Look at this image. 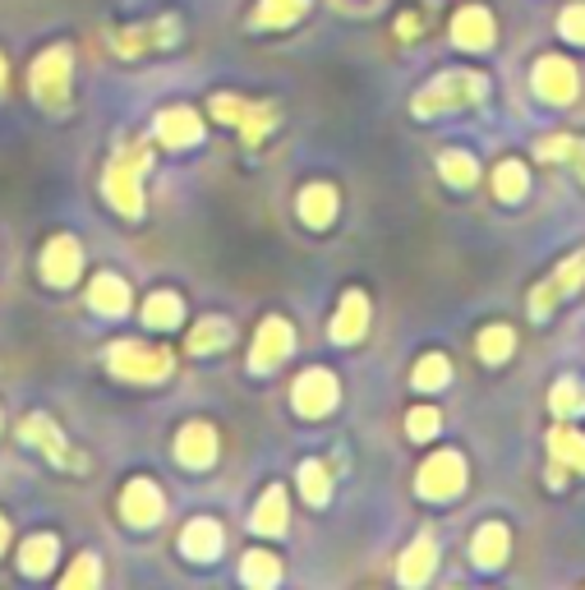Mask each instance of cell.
I'll list each match as a JSON object with an SVG mask.
<instances>
[{"mask_svg":"<svg viewBox=\"0 0 585 590\" xmlns=\"http://www.w3.org/2000/svg\"><path fill=\"white\" fill-rule=\"evenodd\" d=\"M485 101V79L470 69H452L438 74L420 97H415V116H438V111H456V107H479Z\"/></svg>","mask_w":585,"mask_h":590,"instance_id":"obj_1","label":"cell"},{"mask_svg":"<svg viewBox=\"0 0 585 590\" xmlns=\"http://www.w3.org/2000/svg\"><path fill=\"white\" fill-rule=\"evenodd\" d=\"M143 171H148V148H134V152H124V158L111 162L107 171V199L116 203V213L124 217H143Z\"/></svg>","mask_w":585,"mask_h":590,"instance_id":"obj_2","label":"cell"},{"mask_svg":"<svg viewBox=\"0 0 585 590\" xmlns=\"http://www.w3.org/2000/svg\"><path fill=\"white\" fill-rule=\"evenodd\" d=\"M33 97L46 111H61L69 101V46H51L33 65Z\"/></svg>","mask_w":585,"mask_h":590,"instance_id":"obj_3","label":"cell"},{"mask_svg":"<svg viewBox=\"0 0 585 590\" xmlns=\"http://www.w3.org/2000/svg\"><path fill=\"white\" fill-rule=\"evenodd\" d=\"M111 369L120 378H134V383H158L171 374V355L152 351L143 342H120V346H111Z\"/></svg>","mask_w":585,"mask_h":590,"instance_id":"obj_4","label":"cell"},{"mask_svg":"<svg viewBox=\"0 0 585 590\" xmlns=\"http://www.w3.org/2000/svg\"><path fill=\"white\" fill-rule=\"evenodd\" d=\"M462 490H466V461L456 452H438V457L424 461V471H420L424 498H456Z\"/></svg>","mask_w":585,"mask_h":590,"instance_id":"obj_5","label":"cell"},{"mask_svg":"<svg viewBox=\"0 0 585 590\" xmlns=\"http://www.w3.org/2000/svg\"><path fill=\"white\" fill-rule=\"evenodd\" d=\"M291 346H295L291 323H286V319H263L259 342H253V351H249V365L259 369V374H268V369H277V365L286 361Z\"/></svg>","mask_w":585,"mask_h":590,"instance_id":"obj_6","label":"cell"},{"mask_svg":"<svg viewBox=\"0 0 585 590\" xmlns=\"http://www.w3.org/2000/svg\"><path fill=\"white\" fill-rule=\"evenodd\" d=\"M535 93L544 97V101H572L576 93H581V79H576V65L572 61H563V56H544L540 65H535Z\"/></svg>","mask_w":585,"mask_h":590,"instance_id":"obj_7","label":"cell"},{"mask_svg":"<svg viewBox=\"0 0 585 590\" xmlns=\"http://www.w3.org/2000/svg\"><path fill=\"white\" fill-rule=\"evenodd\" d=\"M337 406V378L327 369H310L295 383V410L300 416H327Z\"/></svg>","mask_w":585,"mask_h":590,"instance_id":"obj_8","label":"cell"},{"mask_svg":"<svg viewBox=\"0 0 585 590\" xmlns=\"http://www.w3.org/2000/svg\"><path fill=\"white\" fill-rule=\"evenodd\" d=\"M79 268H84V254H79V240H74V236H56L46 245L42 277L51 281V287H69V281L79 277Z\"/></svg>","mask_w":585,"mask_h":590,"instance_id":"obj_9","label":"cell"},{"mask_svg":"<svg viewBox=\"0 0 585 590\" xmlns=\"http://www.w3.org/2000/svg\"><path fill=\"white\" fill-rule=\"evenodd\" d=\"M120 512L130 526H158L162 522V490L152 480H130V490L120 494Z\"/></svg>","mask_w":585,"mask_h":590,"instance_id":"obj_10","label":"cell"},{"mask_svg":"<svg viewBox=\"0 0 585 590\" xmlns=\"http://www.w3.org/2000/svg\"><path fill=\"white\" fill-rule=\"evenodd\" d=\"M175 457L185 461V466H194V471H203V466H213L217 461V433L208 429V425H185L181 429V439H175Z\"/></svg>","mask_w":585,"mask_h":590,"instance_id":"obj_11","label":"cell"},{"mask_svg":"<svg viewBox=\"0 0 585 590\" xmlns=\"http://www.w3.org/2000/svg\"><path fill=\"white\" fill-rule=\"evenodd\" d=\"M158 139H162L166 148H189V143H198V139H203L198 111H189V107H166V111L158 116Z\"/></svg>","mask_w":585,"mask_h":590,"instance_id":"obj_12","label":"cell"},{"mask_svg":"<svg viewBox=\"0 0 585 590\" xmlns=\"http://www.w3.org/2000/svg\"><path fill=\"white\" fill-rule=\"evenodd\" d=\"M489 37H494V14H489V10L470 6V10H462V14L452 19V42H456V46L485 51V46H489Z\"/></svg>","mask_w":585,"mask_h":590,"instance_id":"obj_13","label":"cell"},{"mask_svg":"<svg viewBox=\"0 0 585 590\" xmlns=\"http://www.w3.org/2000/svg\"><path fill=\"white\" fill-rule=\"evenodd\" d=\"M88 304L97 314H107V319H120L124 310H130V287L116 277V272H101L93 277V291H88Z\"/></svg>","mask_w":585,"mask_h":590,"instance_id":"obj_14","label":"cell"},{"mask_svg":"<svg viewBox=\"0 0 585 590\" xmlns=\"http://www.w3.org/2000/svg\"><path fill=\"white\" fill-rule=\"evenodd\" d=\"M23 439H29L37 452H46L51 461H65V466H79V457H69V448H65V439H61V429L51 425L46 416H29V420H23Z\"/></svg>","mask_w":585,"mask_h":590,"instance_id":"obj_15","label":"cell"},{"mask_svg":"<svg viewBox=\"0 0 585 590\" xmlns=\"http://www.w3.org/2000/svg\"><path fill=\"white\" fill-rule=\"evenodd\" d=\"M365 328H369V300H365L360 291H350V296L342 300L337 319H333V337H337V342H360Z\"/></svg>","mask_w":585,"mask_h":590,"instance_id":"obj_16","label":"cell"},{"mask_svg":"<svg viewBox=\"0 0 585 590\" xmlns=\"http://www.w3.org/2000/svg\"><path fill=\"white\" fill-rule=\"evenodd\" d=\"M181 549H185L189 558H198V562H213V558L221 554V526H217V522H208V517L189 522V526H185V535H181Z\"/></svg>","mask_w":585,"mask_h":590,"instance_id":"obj_17","label":"cell"},{"mask_svg":"<svg viewBox=\"0 0 585 590\" xmlns=\"http://www.w3.org/2000/svg\"><path fill=\"white\" fill-rule=\"evenodd\" d=\"M434 568H438L434 540H415L411 549H405V558H401V581L405 586H424L429 577H434Z\"/></svg>","mask_w":585,"mask_h":590,"instance_id":"obj_18","label":"cell"},{"mask_svg":"<svg viewBox=\"0 0 585 590\" xmlns=\"http://www.w3.org/2000/svg\"><path fill=\"white\" fill-rule=\"evenodd\" d=\"M333 217H337V194L327 190V185H310V190L300 194V222L304 226L318 230V226H327Z\"/></svg>","mask_w":585,"mask_h":590,"instance_id":"obj_19","label":"cell"},{"mask_svg":"<svg viewBox=\"0 0 585 590\" xmlns=\"http://www.w3.org/2000/svg\"><path fill=\"white\" fill-rule=\"evenodd\" d=\"M507 545H512V540H507V530L498 522H489V526H479L470 554H475L479 568H502V562H507Z\"/></svg>","mask_w":585,"mask_h":590,"instance_id":"obj_20","label":"cell"},{"mask_svg":"<svg viewBox=\"0 0 585 590\" xmlns=\"http://www.w3.org/2000/svg\"><path fill=\"white\" fill-rule=\"evenodd\" d=\"M175 42V19H158L152 29H139V33H120L116 37V51L120 56H134L143 46H171Z\"/></svg>","mask_w":585,"mask_h":590,"instance_id":"obj_21","label":"cell"},{"mask_svg":"<svg viewBox=\"0 0 585 590\" xmlns=\"http://www.w3.org/2000/svg\"><path fill=\"white\" fill-rule=\"evenodd\" d=\"M253 530H263V535H282L286 530V494L272 490L259 498V507H253Z\"/></svg>","mask_w":585,"mask_h":590,"instance_id":"obj_22","label":"cell"},{"mask_svg":"<svg viewBox=\"0 0 585 590\" xmlns=\"http://www.w3.org/2000/svg\"><path fill=\"white\" fill-rule=\"evenodd\" d=\"M56 535H33L29 545L19 549V562H23V572L29 577H42V572H51V562H56Z\"/></svg>","mask_w":585,"mask_h":590,"instance_id":"obj_23","label":"cell"},{"mask_svg":"<svg viewBox=\"0 0 585 590\" xmlns=\"http://www.w3.org/2000/svg\"><path fill=\"white\" fill-rule=\"evenodd\" d=\"M549 448H553V461L557 466H572V471H585V439L581 433H572V429H553L549 433Z\"/></svg>","mask_w":585,"mask_h":590,"instance_id":"obj_24","label":"cell"},{"mask_svg":"<svg viewBox=\"0 0 585 590\" xmlns=\"http://www.w3.org/2000/svg\"><path fill=\"white\" fill-rule=\"evenodd\" d=\"M143 319H148V328H175V323L185 319V304H181V296L158 291V296H148Z\"/></svg>","mask_w":585,"mask_h":590,"instance_id":"obj_25","label":"cell"},{"mask_svg":"<svg viewBox=\"0 0 585 590\" xmlns=\"http://www.w3.org/2000/svg\"><path fill=\"white\" fill-rule=\"evenodd\" d=\"M304 6H310V0H263L253 23H259V29H286V23H295L304 14Z\"/></svg>","mask_w":585,"mask_h":590,"instance_id":"obj_26","label":"cell"},{"mask_svg":"<svg viewBox=\"0 0 585 590\" xmlns=\"http://www.w3.org/2000/svg\"><path fill=\"white\" fill-rule=\"evenodd\" d=\"M245 581L249 586H277L282 581V562H277V554H263V549H253V554H245Z\"/></svg>","mask_w":585,"mask_h":590,"instance_id":"obj_27","label":"cell"},{"mask_svg":"<svg viewBox=\"0 0 585 590\" xmlns=\"http://www.w3.org/2000/svg\"><path fill=\"white\" fill-rule=\"evenodd\" d=\"M438 171H443V181H447V185H456V190L475 185V175H479V167H475V158H470V152H443Z\"/></svg>","mask_w":585,"mask_h":590,"instance_id":"obj_28","label":"cell"},{"mask_svg":"<svg viewBox=\"0 0 585 590\" xmlns=\"http://www.w3.org/2000/svg\"><path fill=\"white\" fill-rule=\"evenodd\" d=\"M526 185H530V175H526L521 162H502V167L494 171V194L507 199V203H517V199L526 194Z\"/></svg>","mask_w":585,"mask_h":590,"instance_id":"obj_29","label":"cell"},{"mask_svg":"<svg viewBox=\"0 0 585 590\" xmlns=\"http://www.w3.org/2000/svg\"><path fill=\"white\" fill-rule=\"evenodd\" d=\"M512 346H517V337H512V328H485L479 332V355H485L489 365H502L507 355H512Z\"/></svg>","mask_w":585,"mask_h":590,"instance_id":"obj_30","label":"cell"},{"mask_svg":"<svg viewBox=\"0 0 585 590\" xmlns=\"http://www.w3.org/2000/svg\"><path fill=\"white\" fill-rule=\"evenodd\" d=\"M226 342H231V323H226V319H203V323L194 328V337H189V351L203 355V351H217V346H226Z\"/></svg>","mask_w":585,"mask_h":590,"instance_id":"obj_31","label":"cell"},{"mask_svg":"<svg viewBox=\"0 0 585 590\" xmlns=\"http://www.w3.org/2000/svg\"><path fill=\"white\" fill-rule=\"evenodd\" d=\"M277 125V107H245V116H240V130H245V143L249 148H259L263 143V135Z\"/></svg>","mask_w":585,"mask_h":590,"instance_id":"obj_32","label":"cell"},{"mask_svg":"<svg viewBox=\"0 0 585 590\" xmlns=\"http://www.w3.org/2000/svg\"><path fill=\"white\" fill-rule=\"evenodd\" d=\"M549 406L557 410V416H576V410H585V388H581L576 378H557Z\"/></svg>","mask_w":585,"mask_h":590,"instance_id":"obj_33","label":"cell"},{"mask_svg":"<svg viewBox=\"0 0 585 590\" xmlns=\"http://www.w3.org/2000/svg\"><path fill=\"white\" fill-rule=\"evenodd\" d=\"M447 378H452V369H447L443 355H424V361L415 365V388H424V393L447 388Z\"/></svg>","mask_w":585,"mask_h":590,"instance_id":"obj_34","label":"cell"},{"mask_svg":"<svg viewBox=\"0 0 585 590\" xmlns=\"http://www.w3.org/2000/svg\"><path fill=\"white\" fill-rule=\"evenodd\" d=\"M300 490L310 503H327V494H333V484H327V471L318 466V461H304L300 466Z\"/></svg>","mask_w":585,"mask_h":590,"instance_id":"obj_35","label":"cell"},{"mask_svg":"<svg viewBox=\"0 0 585 590\" xmlns=\"http://www.w3.org/2000/svg\"><path fill=\"white\" fill-rule=\"evenodd\" d=\"M438 410L434 406H415L411 410V420H405V433H411V439L415 443H429V439H434V433H438Z\"/></svg>","mask_w":585,"mask_h":590,"instance_id":"obj_36","label":"cell"},{"mask_svg":"<svg viewBox=\"0 0 585 590\" xmlns=\"http://www.w3.org/2000/svg\"><path fill=\"white\" fill-rule=\"evenodd\" d=\"M540 158H549V162L567 158V162H576L581 175H585V143H576V139H544V143H540Z\"/></svg>","mask_w":585,"mask_h":590,"instance_id":"obj_37","label":"cell"},{"mask_svg":"<svg viewBox=\"0 0 585 590\" xmlns=\"http://www.w3.org/2000/svg\"><path fill=\"white\" fill-rule=\"evenodd\" d=\"M97 581H101V568H97V558H93V554L74 562L69 577H65V586H69V590H79V586H97Z\"/></svg>","mask_w":585,"mask_h":590,"instance_id":"obj_38","label":"cell"},{"mask_svg":"<svg viewBox=\"0 0 585 590\" xmlns=\"http://www.w3.org/2000/svg\"><path fill=\"white\" fill-rule=\"evenodd\" d=\"M585 281V259H567L563 268H557V277H553V291L563 296V291H576Z\"/></svg>","mask_w":585,"mask_h":590,"instance_id":"obj_39","label":"cell"},{"mask_svg":"<svg viewBox=\"0 0 585 590\" xmlns=\"http://www.w3.org/2000/svg\"><path fill=\"white\" fill-rule=\"evenodd\" d=\"M557 33L572 37V42H585V6L563 10V19H557Z\"/></svg>","mask_w":585,"mask_h":590,"instance_id":"obj_40","label":"cell"},{"mask_svg":"<svg viewBox=\"0 0 585 590\" xmlns=\"http://www.w3.org/2000/svg\"><path fill=\"white\" fill-rule=\"evenodd\" d=\"M213 111H217V120H226V125H240L245 101H240V97H231V93H221V97H213Z\"/></svg>","mask_w":585,"mask_h":590,"instance_id":"obj_41","label":"cell"},{"mask_svg":"<svg viewBox=\"0 0 585 590\" xmlns=\"http://www.w3.org/2000/svg\"><path fill=\"white\" fill-rule=\"evenodd\" d=\"M6 540H10V526H6V517H0V549H6Z\"/></svg>","mask_w":585,"mask_h":590,"instance_id":"obj_42","label":"cell"},{"mask_svg":"<svg viewBox=\"0 0 585 590\" xmlns=\"http://www.w3.org/2000/svg\"><path fill=\"white\" fill-rule=\"evenodd\" d=\"M0 84H6V61H0Z\"/></svg>","mask_w":585,"mask_h":590,"instance_id":"obj_43","label":"cell"}]
</instances>
